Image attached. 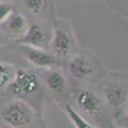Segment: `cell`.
Segmentation results:
<instances>
[{"mask_svg": "<svg viewBox=\"0 0 128 128\" xmlns=\"http://www.w3.org/2000/svg\"><path fill=\"white\" fill-rule=\"evenodd\" d=\"M40 88V78L36 73L28 69H18L9 83V90L14 96L24 99L35 95Z\"/></svg>", "mask_w": 128, "mask_h": 128, "instance_id": "52a82bcc", "label": "cell"}, {"mask_svg": "<svg viewBox=\"0 0 128 128\" xmlns=\"http://www.w3.org/2000/svg\"><path fill=\"white\" fill-rule=\"evenodd\" d=\"M62 109H63L64 113L68 115L70 123L76 128H94V124L90 123L86 118H84V116L73 106V104H70V102L64 104L62 106Z\"/></svg>", "mask_w": 128, "mask_h": 128, "instance_id": "8fae6325", "label": "cell"}, {"mask_svg": "<svg viewBox=\"0 0 128 128\" xmlns=\"http://www.w3.org/2000/svg\"><path fill=\"white\" fill-rule=\"evenodd\" d=\"M14 4L10 2H0V26H2L8 17L14 12Z\"/></svg>", "mask_w": 128, "mask_h": 128, "instance_id": "5bb4252c", "label": "cell"}, {"mask_svg": "<svg viewBox=\"0 0 128 128\" xmlns=\"http://www.w3.org/2000/svg\"><path fill=\"white\" fill-rule=\"evenodd\" d=\"M0 42H2V34H0Z\"/></svg>", "mask_w": 128, "mask_h": 128, "instance_id": "e0dca14e", "label": "cell"}, {"mask_svg": "<svg viewBox=\"0 0 128 128\" xmlns=\"http://www.w3.org/2000/svg\"><path fill=\"white\" fill-rule=\"evenodd\" d=\"M77 49L73 28L66 19H54L51 24V37L49 50L60 59L69 58Z\"/></svg>", "mask_w": 128, "mask_h": 128, "instance_id": "277c9868", "label": "cell"}, {"mask_svg": "<svg viewBox=\"0 0 128 128\" xmlns=\"http://www.w3.org/2000/svg\"><path fill=\"white\" fill-rule=\"evenodd\" d=\"M41 81L46 87L48 92L51 95V98L56 102L63 106L64 104L70 102L72 99V90L69 87V82L60 67L42 69Z\"/></svg>", "mask_w": 128, "mask_h": 128, "instance_id": "8992f818", "label": "cell"}, {"mask_svg": "<svg viewBox=\"0 0 128 128\" xmlns=\"http://www.w3.org/2000/svg\"><path fill=\"white\" fill-rule=\"evenodd\" d=\"M67 72L69 77L78 84L99 82L105 74L101 63L87 50H76L68 58Z\"/></svg>", "mask_w": 128, "mask_h": 128, "instance_id": "3957f363", "label": "cell"}, {"mask_svg": "<svg viewBox=\"0 0 128 128\" xmlns=\"http://www.w3.org/2000/svg\"><path fill=\"white\" fill-rule=\"evenodd\" d=\"M0 27H2L9 36H12L14 38L22 37L28 28L26 17L22 13L16 12V10L8 17V19Z\"/></svg>", "mask_w": 128, "mask_h": 128, "instance_id": "30bf717a", "label": "cell"}, {"mask_svg": "<svg viewBox=\"0 0 128 128\" xmlns=\"http://www.w3.org/2000/svg\"><path fill=\"white\" fill-rule=\"evenodd\" d=\"M99 83L113 120L119 123L128 108V72H105Z\"/></svg>", "mask_w": 128, "mask_h": 128, "instance_id": "7a4b0ae2", "label": "cell"}, {"mask_svg": "<svg viewBox=\"0 0 128 128\" xmlns=\"http://www.w3.org/2000/svg\"><path fill=\"white\" fill-rule=\"evenodd\" d=\"M124 17H126V18H127V19H128V10H127V13H126V14H124Z\"/></svg>", "mask_w": 128, "mask_h": 128, "instance_id": "2e32d148", "label": "cell"}, {"mask_svg": "<svg viewBox=\"0 0 128 128\" xmlns=\"http://www.w3.org/2000/svg\"><path fill=\"white\" fill-rule=\"evenodd\" d=\"M14 69L12 66H9L6 63H0V94H2L5 87L9 86L10 81L14 76Z\"/></svg>", "mask_w": 128, "mask_h": 128, "instance_id": "7c38bea8", "label": "cell"}, {"mask_svg": "<svg viewBox=\"0 0 128 128\" xmlns=\"http://www.w3.org/2000/svg\"><path fill=\"white\" fill-rule=\"evenodd\" d=\"M50 37L51 34L46 31L44 26L40 24H32L27 28L26 34L17 38V44L22 46H30V48H38V49H46L50 48Z\"/></svg>", "mask_w": 128, "mask_h": 128, "instance_id": "9c48e42d", "label": "cell"}, {"mask_svg": "<svg viewBox=\"0 0 128 128\" xmlns=\"http://www.w3.org/2000/svg\"><path fill=\"white\" fill-rule=\"evenodd\" d=\"M23 54L32 66L36 68H40V69L56 68V67L63 66V59L58 58L55 54H52L51 51H49L46 49L26 46Z\"/></svg>", "mask_w": 128, "mask_h": 128, "instance_id": "ba28073f", "label": "cell"}, {"mask_svg": "<svg viewBox=\"0 0 128 128\" xmlns=\"http://www.w3.org/2000/svg\"><path fill=\"white\" fill-rule=\"evenodd\" d=\"M36 110L23 99H17L9 102L2 112L3 122L12 128H26L32 127L37 122Z\"/></svg>", "mask_w": 128, "mask_h": 128, "instance_id": "5b68a950", "label": "cell"}, {"mask_svg": "<svg viewBox=\"0 0 128 128\" xmlns=\"http://www.w3.org/2000/svg\"><path fill=\"white\" fill-rule=\"evenodd\" d=\"M118 124H119L120 127L128 128V108L124 110V113H123V115H122V118H120V120H119Z\"/></svg>", "mask_w": 128, "mask_h": 128, "instance_id": "9a60e30c", "label": "cell"}, {"mask_svg": "<svg viewBox=\"0 0 128 128\" xmlns=\"http://www.w3.org/2000/svg\"><path fill=\"white\" fill-rule=\"evenodd\" d=\"M23 5L30 13L40 16L48 6V0H23Z\"/></svg>", "mask_w": 128, "mask_h": 128, "instance_id": "4fadbf2b", "label": "cell"}, {"mask_svg": "<svg viewBox=\"0 0 128 128\" xmlns=\"http://www.w3.org/2000/svg\"><path fill=\"white\" fill-rule=\"evenodd\" d=\"M72 101L74 108L92 123L94 127L102 126V123L109 122L106 120L108 116H112L100 88L91 84H80L72 92Z\"/></svg>", "mask_w": 128, "mask_h": 128, "instance_id": "6da1fadb", "label": "cell"}]
</instances>
